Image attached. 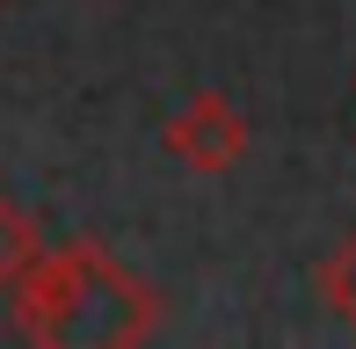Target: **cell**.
Returning <instances> with one entry per match:
<instances>
[{
    "label": "cell",
    "mask_w": 356,
    "mask_h": 349,
    "mask_svg": "<svg viewBox=\"0 0 356 349\" xmlns=\"http://www.w3.org/2000/svg\"><path fill=\"white\" fill-rule=\"evenodd\" d=\"M66 262L80 277V320L102 342H145L160 327V291L145 277H131L102 241H66Z\"/></svg>",
    "instance_id": "6da1fadb"
},
{
    "label": "cell",
    "mask_w": 356,
    "mask_h": 349,
    "mask_svg": "<svg viewBox=\"0 0 356 349\" xmlns=\"http://www.w3.org/2000/svg\"><path fill=\"white\" fill-rule=\"evenodd\" d=\"M160 146H168V161H182L189 174H233L248 161V117H240V102H225L218 88H197L168 124H160Z\"/></svg>",
    "instance_id": "7a4b0ae2"
},
{
    "label": "cell",
    "mask_w": 356,
    "mask_h": 349,
    "mask_svg": "<svg viewBox=\"0 0 356 349\" xmlns=\"http://www.w3.org/2000/svg\"><path fill=\"white\" fill-rule=\"evenodd\" d=\"M8 291H15V298H8V320H15V335H22V342H73V335H80V277H73L66 247L37 255Z\"/></svg>",
    "instance_id": "3957f363"
},
{
    "label": "cell",
    "mask_w": 356,
    "mask_h": 349,
    "mask_svg": "<svg viewBox=\"0 0 356 349\" xmlns=\"http://www.w3.org/2000/svg\"><path fill=\"white\" fill-rule=\"evenodd\" d=\"M37 255H44V226H37V211H29L22 197H8V189H0V284H15Z\"/></svg>",
    "instance_id": "277c9868"
},
{
    "label": "cell",
    "mask_w": 356,
    "mask_h": 349,
    "mask_svg": "<svg viewBox=\"0 0 356 349\" xmlns=\"http://www.w3.org/2000/svg\"><path fill=\"white\" fill-rule=\"evenodd\" d=\"M313 284H320V298H327V306H334V313H342V320L356 327V233H349V241H342L327 262L313 269Z\"/></svg>",
    "instance_id": "5b68a950"
}]
</instances>
